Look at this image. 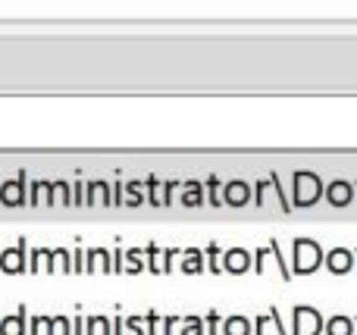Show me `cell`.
I'll return each mask as SVG.
<instances>
[{"label": "cell", "instance_id": "cell-1", "mask_svg": "<svg viewBox=\"0 0 357 335\" xmlns=\"http://www.w3.org/2000/svg\"><path fill=\"white\" fill-rule=\"evenodd\" d=\"M25 267H29L31 273H56V270H60V273H73V251L38 248V251H31Z\"/></svg>", "mask_w": 357, "mask_h": 335}, {"label": "cell", "instance_id": "cell-2", "mask_svg": "<svg viewBox=\"0 0 357 335\" xmlns=\"http://www.w3.org/2000/svg\"><path fill=\"white\" fill-rule=\"evenodd\" d=\"M320 198H323V179L320 176L307 173V169L295 173V201H291V207H314Z\"/></svg>", "mask_w": 357, "mask_h": 335}, {"label": "cell", "instance_id": "cell-3", "mask_svg": "<svg viewBox=\"0 0 357 335\" xmlns=\"http://www.w3.org/2000/svg\"><path fill=\"white\" fill-rule=\"evenodd\" d=\"M291 248H295L291 254H295V273L298 276L314 273V270L323 263V251H320V244H317L314 238H295Z\"/></svg>", "mask_w": 357, "mask_h": 335}, {"label": "cell", "instance_id": "cell-4", "mask_svg": "<svg viewBox=\"0 0 357 335\" xmlns=\"http://www.w3.org/2000/svg\"><path fill=\"white\" fill-rule=\"evenodd\" d=\"M323 332V317L317 307H295V320H291V335H320Z\"/></svg>", "mask_w": 357, "mask_h": 335}, {"label": "cell", "instance_id": "cell-5", "mask_svg": "<svg viewBox=\"0 0 357 335\" xmlns=\"http://www.w3.org/2000/svg\"><path fill=\"white\" fill-rule=\"evenodd\" d=\"M25 185H29V173H16L13 179H6L3 185H0V204L3 207H22L25 201H29Z\"/></svg>", "mask_w": 357, "mask_h": 335}, {"label": "cell", "instance_id": "cell-6", "mask_svg": "<svg viewBox=\"0 0 357 335\" xmlns=\"http://www.w3.org/2000/svg\"><path fill=\"white\" fill-rule=\"evenodd\" d=\"M276 267V273L282 276L285 282L291 279V273H289V267H285V260H282V251H279V244L276 242H270V248L266 251H257V257H251V267L257 270V273H266V267Z\"/></svg>", "mask_w": 357, "mask_h": 335}, {"label": "cell", "instance_id": "cell-7", "mask_svg": "<svg viewBox=\"0 0 357 335\" xmlns=\"http://www.w3.org/2000/svg\"><path fill=\"white\" fill-rule=\"evenodd\" d=\"M220 198H222V204H229V207H245V204H251V185L241 179H232L220 188Z\"/></svg>", "mask_w": 357, "mask_h": 335}, {"label": "cell", "instance_id": "cell-8", "mask_svg": "<svg viewBox=\"0 0 357 335\" xmlns=\"http://www.w3.org/2000/svg\"><path fill=\"white\" fill-rule=\"evenodd\" d=\"M222 260H220V270H226V273H248L251 270V251L245 248H232V251H220Z\"/></svg>", "mask_w": 357, "mask_h": 335}, {"label": "cell", "instance_id": "cell-9", "mask_svg": "<svg viewBox=\"0 0 357 335\" xmlns=\"http://www.w3.org/2000/svg\"><path fill=\"white\" fill-rule=\"evenodd\" d=\"M323 194H326V201L333 207H348L354 201V185L351 182H345V179H335V182H329V185L323 188Z\"/></svg>", "mask_w": 357, "mask_h": 335}, {"label": "cell", "instance_id": "cell-10", "mask_svg": "<svg viewBox=\"0 0 357 335\" xmlns=\"http://www.w3.org/2000/svg\"><path fill=\"white\" fill-rule=\"evenodd\" d=\"M25 270V242H19L16 248L0 251V273H22Z\"/></svg>", "mask_w": 357, "mask_h": 335}, {"label": "cell", "instance_id": "cell-11", "mask_svg": "<svg viewBox=\"0 0 357 335\" xmlns=\"http://www.w3.org/2000/svg\"><path fill=\"white\" fill-rule=\"evenodd\" d=\"M85 270L88 273H110L113 270V257H110V251L107 248H91L88 251V257H85Z\"/></svg>", "mask_w": 357, "mask_h": 335}, {"label": "cell", "instance_id": "cell-12", "mask_svg": "<svg viewBox=\"0 0 357 335\" xmlns=\"http://www.w3.org/2000/svg\"><path fill=\"white\" fill-rule=\"evenodd\" d=\"M326 267H329V273H351V267H354V254L348 248H335V251H329L326 257Z\"/></svg>", "mask_w": 357, "mask_h": 335}, {"label": "cell", "instance_id": "cell-13", "mask_svg": "<svg viewBox=\"0 0 357 335\" xmlns=\"http://www.w3.org/2000/svg\"><path fill=\"white\" fill-rule=\"evenodd\" d=\"M110 204V185L104 179H94L88 182V192H85V207H107Z\"/></svg>", "mask_w": 357, "mask_h": 335}, {"label": "cell", "instance_id": "cell-14", "mask_svg": "<svg viewBox=\"0 0 357 335\" xmlns=\"http://www.w3.org/2000/svg\"><path fill=\"white\" fill-rule=\"evenodd\" d=\"M25 204H31V207H38V204L50 207V204H54V182L35 179V182H31V201H25Z\"/></svg>", "mask_w": 357, "mask_h": 335}, {"label": "cell", "instance_id": "cell-15", "mask_svg": "<svg viewBox=\"0 0 357 335\" xmlns=\"http://www.w3.org/2000/svg\"><path fill=\"white\" fill-rule=\"evenodd\" d=\"M144 270V254L135 248L129 251H119V273H129V276H138Z\"/></svg>", "mask_w": 357, "mask_h": 335}, {"label": "cell", "instance_id": "cell-16", "mask_svg": "<svg viewBox=\"0 0 357 335\" xmlns=\"http://www.w3.org/2000/svg\"><path fill=\"white\" fill-rule=\"evenodd\" d=\"M182 207H191V210H195V207H201L204 204V182H182Z\"/></svg>", "mask_w": 357, "mask_h": 335}, {"label": "cell", "instance_id": "cell-17", "mask_svg": "<svg viewBox=\"0 0 357 335\" xmlns=\"http://www.w3.org/2000/svg\"><path fill=\"white\" fill-rule=\"evenodd\" d=\"M25 304L19 307L13 317H3V323H0V335H25Z\"/></svg>", "mask_w": 357, "mask_h": 335}, {"label": "cell", "instance_id": "cell-18", "mask_svg": "<svg viewBox=\"0 0 357 335\" xmlns=\"http://www.w3.org/2000/svg\"><path fill=\"white\" fill-rule=\"evenodd\" d=\"M220 335H251V320L235 313V317H226L222 320V329Z\"/></svg>", "mask_w": 357, "mask_h": 335}, {"label": "cell", "instance_id": "cell-19", "mask_svg": "<svg viewBox=\"0 0 357 335\" xmlns=\"http://www.w3.org/2000/svg\"><path fill=\"white\" fill-rule=\"evenodd\" d=\"M142 188H144V182H142V179L123 182V207H142V204H144Z\"/></svg>", "mask_w": 357, "mask_h": 335}, {"label": "cell", "instance_id": "cell-20", "mask_svg": "<svg viewBox=\"0 0 357 335\" xmlns=\"http://www.w3.org/2000/svg\"><path fill=\"white\" fill-rule=\"evenodd\" d=\"M201 270H204V251H197V248L182 251V273L195 276V273H201Z\"/></svg>", "mask_w": 357, "mask_h": 335}, {"label": "cell", "instance_id": "cell-21", "mask_svg": "<svg viewBox=\"0 0 357 335\" xmlns=\"http://www.w3.org/2000/svg\"><path fill=\"white\" fill-rule=\"evenodd\" d=\"M323 332L326 335H354V320L351 317H333V320H326L323 323Z\"/></svg>", "mask_w": 357, "mask_h": 335}, {"label": "cell", "instance_id": "cell-22", "mask_svg": "<svg viewBox=\"0 0 357 335\" xmlns=\"http://www.w3.org/2000/svg\"><path fill=\"white\" fill-rule=\"evenodd\" d=\"M85 335H113V326L107 317H88L85 320Z\"/></svg>", "mask_w": 357, "mask_h": 335}, {"label": "cell", "instance_id": "cell-23", "mask_svg": "<svg viewBox=\"0 0 357 335\" xmlns=\"http://www.w3.org/2000/svg\"><path fill=\"white\" fill-rule=\"evenodd\" d=\"M54 204L73 207V188H69V182H63V179L54 182Z\"/></svg>", "mask_w": 357, "mask_h": 335}, {"label": "cell", "instance_id": "cell-24", "mask_svg": "<svg viewBox=\"0 0 357 335\" xmlns=\"http://www.w3.org/2000/svg\"><path fill=\"white\" fill-rule=\"evenodd\" d=\"M160 185H163V182L157 179V176H148V179H144V188H148V198H144V204L160 207Z\"/></svg>", "mask_w": 357, "mask_h": 335}, {"label": "cell", "instance_id": "cell-25", "mask_svg": "<svg viewBox=\"0 0 357 335\" xmlns=\"http://www.w3.org/2000/svg\"><path fill=\"white\" fill-rule=\"evenodd\" d=\"M207 194H210V204L213 207H222V198H220V188H222V182L216 179V176H207Z\"/></svg>", "mask_w": 357, "mask_h": 335}, {"label": "cell", "instance_id": "cell-26", "mask_svg": "<svg viewBox=\"0 0 357 335\" xmlns=\"http://www.w3.org/2000/svg\"><path fill=\"white\" fill-rule=\"evenodd\" d=\"M178 254H182L178 248H167V251H160V273H163V276L173 273V260H176Z\"/></svg>", "mask_w": 357, "mask_h": 335}, {"label": "cell", "instance_id": "cell-27", "mask_svg": "<svg viewBox=\"0 0 357 335\" xmlns=\"http://www.w3.org/2000/svg\"><path fill=\"white\" fill-rule=\"evenodd\" d=\"M144 257H148V267H151V273H160V248H157V244H148V248L142 251Z\"/></svg>", "mask_w": 357, "mask_h": 335}, {"label": "cell", "instance_id": "cell-28", "mask_svg": "<svg viewBox=\"0 0 357 335\" xmlns=\"http://www.w3.org/2000/svg\"><path fill=\"white\" fill-rule=\"evenodd\" d=\"M182 335H204V320L201 317H185L182 320Z\"/></svg>", "mask_w": 357, "mask_h": 335}, {"label": "cell", "instance_id": "cell-29", "mask_svg": "<svg viewBox=\"0 0 357 335\" xmlns=\"http://www.w3.org/2000/svg\"><path fill=\"white\" fill-rule=\"evenodd\" d=\"M123 335H144L142 317H126V320H123Z\"/></svg>", "mask_w": 357, "mask_h": 335}, {"label": "cell", "instance_id": "cell-30", "mask_svg": "<svg viewBox=\"0 0 357 335\" xmlns=\"http://www.w3.org/2000/svg\"><path fill=\"white\" fill-rule=\"evenodd\" d=\"M144 323H148V335H163V317H157L154 311L144 317Z\"/></svg>", "mask_w": 357, "mask_h": 335}, {"label": "cell", "instance_id": "cell-31", "mask_svg": "<svg viewBox=\"0 0 357 335\" xmlns=\"http://www.w3.org/2000/svg\"><path fill=\"white\" fill-rule=\"evenodd\" d=\"M204 257H207V267L213 270V273H222V270H220V248H216V244H210Z\"/></svg>", "mask_w": 357, "mask_h": 335}, {"label": "cell", "instance_id": "cell-32", "mask_svg": "<svg viewBox=\"0 0 357 335\" xmlns=\"http://www.w3.org/2000/svg\"><path fill=\"white\" fill-rule=\"evenodd\" d=\"M54 335H73V323L66 317H54Z\"/></svg>", "mask_w": 357, "mask_h": 335}, {"label": "cell", "instance_id": "cell-33", "mask_svg": "<svg viewBox=\"0 0 357 335\" xmlns=\"http://www.w3.org/2000/svg\"><path fill=\"white\" fill-rule=\"evenodd\" d=\"M207 335H220V313L216 311H210L207 313V329H204Z\"/></svg>", "mask_w": 357, "mask_h": 335}, {"label": "cell", "instance_id": "cell-34", "mask_svg": "<svg viewBox=\"0 0 357 335\" xmlns=\"http://www.w3.org/2000/svg\"><path fill=\"white\" fill-rule=\"evenodd\" d=\"M69 188H73V204H75V207H82V204H85V192H82V179H79V182H73V185H69Z\"/></svg>", "mask_w": 357, "mask_h": 335}, {"label": "cell", "instance_id": "cell-35", "mask_svg": "<svg viewBox=\"0 0 357 335\" xmlns=\"http://www.w3.org/2000/svg\"><path fill=\"white\" fill-rule=\"evenodd\" d=\"M85 270V257H82V251H73V273H82Z\"/></svg>", "mask_w": 357, "mask_h": 335}, {"label": "cell", "instance_id": "cell-36", "mask_svg": "<svg viewBox=\"0 0 357 335\" xmlns=\"http://www.w3.org/2000/svg\"><path fill=\"white\" fill-rule=\"evenodd\" d=\"M178 326V317H163V335H173Z\"/></svg>", "mask_w": 357, "mask_h": 335}, {"label": "cell", "instance_id": "cell-37", "mask_svg": "<svg viewBox=\"0 0 357 335\" xmlns=\"http://www.w3.org/2000/svg\"><path fill=\"white\" fill-rule=\"evenodd\" d=\"M73 335H85V320H82V307H79V317L73 320Z\"/></svg>", "mask_w": 357, "mask_h": 335}]
</instances>
